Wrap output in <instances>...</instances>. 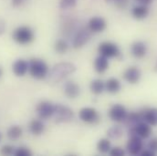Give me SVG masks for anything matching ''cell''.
Listing matches in <instances>:
<instances>
[{"instance_id":"cell-1","label":"cell","mask_w":157,"mask_h":156,"mask_svg":"<svg viewBox=\"0 0 157 156\" xmlns=\"http://www.w3.org/2000/svg\"><path fill=\"white\" fill-rule=\"evenodd\" d=\"M76 71V66L71 62H59L55 64L48 71V78L52 83H59Z\"/></svg>"},{"instance_id":"cell-2","label":"cell","mask_w":157,"mask_h":156,"mask_svg":"<svg viewBox=\"0 0 157 156\" xmlns=\"http://www.w3.org/2000/svg\"><path fill=\"white\" fill-rule=\"evenodd\" d=\"M12 39L19 45H29L35 39V33L29 26H19L13 31Z\"/></svg>"},{"instance_id":"cell-3","label":"cell","mask_w":157,"mask_h":156,"mask_svg":"<svg viewBox=\"0 0 157 156\" xmlns=\"http://www.w3.org/2000/svg\"><path fill=\"white\" fill-rule=\"evenodd\" d=\"M29 72L30 73L31 77L36 79H43L48 77L49 68L43 59L38 58L31 59L29 61Z\"/></svg>"},{"instance_id":"cell-4","label":"cell","mask_w":157,"mask_h":156,"mask_svg":"<svg viewBox=\"0 0 157 156\" xmlns=\"http://www.w3.org/2000/svg\"><path fill=\"white\" fill-rule=\"evenodd\" d=\"M53 117L57 123H66L72 120L74 117V112L70 107L61 103H57L55 104Z\"/></svg>"},{"instance_id":"cell-5","label":"cell","mask_w":157,"mask_h":156,"mask_svg":"<svg viewBox=\"0 0 157 156\" xmlns=\"http://www.w3.org/2000/svg\"><path fill=\"white\" fill-rule=\"evenodd\" d=\"M99 54L104 56L108 59L111 58H119L121 56L120 48L117 44L111 41H103L99 45L98 48Z\"/></svg>"},{"instance_id":"cell-6","label":"cell","mask_w":157,"mask_h":156,"mask_svg":"<svg viewBox=\"0 0 157 156\" xmlns=\"http://www.w3.org/2000/svg\"><path fill=\"white\" fill-rule=\"evenodd\" d=\"M92 32L86 27L79 29L76 34L74 35V38L72 40V47L76 49L83 48L91 38Z\"/></svg>"},{"instance_id":"cell-7","label":"cell","mask_w":157,"mask_h":156,"mask_svg":"<svg viewBox=\"0 0 157 156\" xmlns=\"http://www.w3.org/2000/svg\"><path fill=\"white\" fill-rule=\"evenodd\" d=\"M78 118L81 121L87 124H95L99 121L100 115L98 111L92 107H84L79 110Z\"/></svg>"},{"instance_id":"cell-8","label":"cell","mask_w":157,"mask_h":156,"mask_svg":"<svg viewBox=\"0 0 157 156\" xmlns=\"http://www.w3.org/2000/svg\"><path fill=\"white\" fill-rule=\"evenodd\" d=\"M55 110V104L48 101H42L38 103L36 107V112L39 119L47 120L50 117H53Z\"/></svg>"},{"instance_id":"cell-9","label":"cell","mask_w":157,"mask_h":156,"mask_svg":"<svg viewBox=\"0 0 157 156\" xmlns=\"http://www.w3.org/2000/svg\"><path fill=\"white\" fill-rule=\"evenodd\" d=\"M127 114L126 108L121 104H114L109 110V117L115 122H123Z\"/></svg>"},{"instance_id":"cell-10","label":"cell","mask_w":157,"mask_h":156,"mask_svg":"<svg viewBox=\"0 0 157 156\" xmlns=\"http://www.w3.org/2000/svg\"><path fill=\"white\" fill-rule=\"evenodd\" d=\"M106 27H107L106 20L103 17H99V16L92 17L91 18H90V20L88 21V25H87V28L92 33H101L105 30Z\"/></svg>"},{"instance_id":"cell-11","label":"cell","mask_w":157,"mask_h":156,"mask_svg":"<svg viewBox=\"0 0 157 156\" xmlns=\"http://www.w3.org/2000/svg\"><path fill=\"white\" fill-rule=\"evenodd\" d=\"M144 148L143 139L137 135L131 136L127 143V150L132 155H138L141 154Z\"/></svg>"},{"instance_id":"cell-12","label":"cell","mask_w":157,"mask_h":156,"mask_svg":"<svg viewBox=\"0 0 157 156\" xmlns=\"http://www.w3.org/2000/svg\"><path fill=\"white\" fill-rule=\"evenodd\" d=\"M29 70V63L24 59H17L12 65V71L17 77H24Z\"/></svg>"},{"instance_id":"cell-13","label":"cell","mask_w":157,"mask_h":156,"mask_svg":"<svg viewBox=\"0 0 157 156\" xmlns=\"http://www.w3.org/2000/svg\"><path fill=\"white\" fill-rule=\"evenodd\" d=\"M63 91L64 94L70 98V99H76L80 94V88L75 81L73 80H69L65 82L63 86Z\"/></svg>"},{"instance_id":"cell-14","label":"cell","mask_w":157,"mask_h":156,"mask_svg":"<svg viewBox=\"0 0 157 156\" xmlns=\"http://www.w3.org/2000/svg\"><path fill=\"white\" fill-rule=\"evenodd\" d=\"M141 71L137 67H129L123 72V78L130 84H136L141 78Z\"/></svg>"},{"instance_id":"cell-15","label":"cell","mask_w":157,"mask_h":156,"mask_svg":"<svg viewBox=\"0 0 157 156\" xmlns=\"http://www.w3.org/2000/svg\"><path fill=\"white\" fill-rule=\"evenodd\" d=\"M133 128L135 131V134L137 136L141 137L142 139H147L152 134L151 125L148 124L147 122L144 121V120L138 122L135 126H133Z\"/></svg>"},{"instance_id":"cell-16","label":"cell","mask_w":157,"mask_h":156,"mask_svg":"<svg viewBox=\"0 0 157 156\" xmlns=\"http://www.w3.org/2000/svg\"><path fill=\"white\" fill-rule=\"evenodd\" d=\"M131 52L136 59H142L146 55L147 47L143 41H135L131 46Z\"/></svg>"},{"instance_id":"cell-17","label":"cell","mask_w":157,"mask_h":156,"mask_svg":"<svg viewBox=\"0 0 157 156\" xmlns=\"http://www.w3.org/2000/svg\"><path fill=\"white\" fill-rule=\"evenodd\" d=\"M93 67L97 73H104L109 69V59L104 56L99 55L94 60Z\"/></svg>"},{"instance_id":"cell-18","label":"cell","mask_w":157,"mask_h":156,"mask_svg":"<svg viewBox=\"0 0 157 156\" xmlns=\"http://www.w3.org/2000/svg\"><path fill=\"white\" fill-rule=\"evenodd\" d=\"M29 130L32 135L39 136L45 131V124L43 121L39 119L32 120L29 124Z\"/></svg>"},{"instance_id":"cell-19","label":"cell","mask_w":157,"mask_h":156,"mask_svg":"<svg viewBox=\"0 0 157 156\" xmlns=\"http://www.w3.org/2000/svg\"><path fill=\"white\" fill-rule=\"evenodd\" d=\"M143 120L151 126H157V108H150L142 112Z\"/></svg>"},{"instance_id":"cell-20","label":"cell","mask_w":157,"mask_h":156,"mask_svg":"<svg viewBox=\"0 0 157 156\" xmlns=\"http://www.w3.org/2000/svg\"><path fill=\"white\" fill-rule=\"evenodd\" d=\"M149 14V8L148 6H144V5H138L132 7V17L137 19V20H142L144 19Z\"/></svg>"},{"instance_id":"cell-21","label":"cell","mask_w":157,"mask_h":156,"mask_svg":"<svg viewBox=\"0 0 157 156\" xmlns=\"http://www.w3.org/2000/svg\"><path fill=\"white\" fill-rule=\"evenodd\" d=\"M90 89L94 95H100L105 89V82L100 78H95L90 81Z\"/></svg>"},{"instance_id":"cell-22","label":"cell","mask_w":157,"mask_h":156,"mask_svg":"<svg viewBox=\"0 0 157 156\" xmlns=\"http://www.w3.org/2000/svg\"><path fill=\"white\" fill-rule=\"evenodd\" d=\"M121 84L120 80L115 78H110L105 82V89L112 94H115L121 90Z\"/></svg>"},{"instance_id":"cell-23","label":"cell","mask_w":157,"mask_h":156,"mask_svg":"<svg viewBox=\"0 0 157 156\" xmlns=\"http://www.w3.org/2000/svg\"><path fill=\"white\" fill-rule=\"evenodd\" d=\"M23 133V130L19 125H12L7 129L6 136L11 141H17Z\"/></svg>"},{"instance_id":"cell-24","label":"cell","mask_w":157,"mask_h":156,"mask_svg":"<svg viewBox=\"0 0 157 156\" xmlns=\"http://www.w3.org/2000/svg\"><path fill=\"white\" fill-rule=\"evenodd\" d=\"M122 134H123V131H122V128L120 125L112 126L107 131V136L111 140H118L122 136Z\"/></svg>"},{"instance_id":"cell-25","label":"cell","mask_w":157,"mask_h":156,"mask_svg":"<svg viewBox=\"0 0 157 156\" xmlns=\"http://www.w3.org/2000/svg\"><path fill=\"white\" fill-rule=\"evenodd\" d=\"M112 149L111 147V142L108 138H102L100 139L99 142L97 143V150L101 154H108L110 150Z\"/></svg>"},{"instance_id":"cell-26","label":"cell","mask_w":157,"mask_h":156,"mask_svg":"<svg viewBox=\"0 0 157 156\" xmlns=\"http://www.w3.org/2000/svg\"><path fill=\"white\" fill-rule=\"evenodd\" d=\"M68 48H69V45H68V43L64 39H58V40H56V42L54 44V49H55V51L57 53L64 54V53L67 52Z\"/></svg>"},{"instance_id":"cell-27","label":"cell","mask_w":157,"mask_h":156,"mask_svg":"<svg viewBox=\"0 0 157 156\" xmlns=\"http://www.w3.org/2000/svg\"><path fill=\"white\" fill-rule=\"evenodd\" d=\"M78 0H59V6L62 10H67L73 8L77 6Z\"/></svg>"},{"instance_id":"cell-28","label":"cell","mask_w":157,"mask_h":156,"mask_svg":"<svg viewBox=\"0 0 157 156\" xmlns=\"http://www.w3.org/2000/svg\"><path fill=\"white\" fill-rule=\"evenodd\" d=\"M15 151H16V149L14 146H12L10 144H6V145L1 147L0 154L2 155H14Z\"/></svg>"},{"instance_id":"cell-29","label":"cell","mask_w":157,"mask_h":156,"mask_svg":"<svg viewBox=\"0 0 157 156\" xmlns=\"http://www.w3.org/2000/svg\"><path fill=\"white\" fill-rule=\"evenodd\" d=\"M15 156H30L32 155V153L31 151L28 148V147H25V146H20L18 148L16 149L15 151Z\"/></svg>"},{"instance_id":"cell-30","label":"cell","mask_w":157,"mask_h":156,"mask_svg":"<svg viewBox=\"0 0 157 156\" xmlns=\"http://www.w3.org/2000/svg\"><path fill=\"white\" fill-rule=\"evenodd\" d=\"M109 154L112 156H123L125 154V152L121 147H114L110 150Z\"/></svg>"},{"instance_id":"cell-31","label":"cell","mask_w":157,"mask_h":156,"mask_svg":"<svg viewBox=\"0 0 157 156\" xmlns=\"http://www.w3.org/2000/svg\"><path fill=\"white\" fill-rule=\"evenodd\" d=\"M148 149L153 151L154 153H157V137L153 138L149 143H148Z\"/></svg>"},{"instance_id":"cell-32","label":"cell","mask_w":157,"mask_h":156,"mask_svg":"<svg viewBox=\"0 0 157 156\" xmlns=\"http://www.w3.org/2000/svg\"><path fill=\"white\" fill-rule=\"evenodd\" d=\"M28 0H11V5L14 7H19L22 6L23 5H25L27 3Z\"/></svg>"},{"instance_id":"cell-33","label":"cell","mask_w":157,"mask_h":156,"mask_svg":"<svg viewBox=\"0 0 157 156\" xmlns=\"http://www.w3.org/2000/svg\"><path fill=\"white\" fill-rule=\"evenodd\" d=\"M142 156H155V153H154L153 151L147 149V150H144V151H142L141 154H140Z\"/></svg>"},{"instance_id":"cell-34","label":"cell","mask_w":157,"mask_h":156,"mask_svg":"<svg viewBox=\"0 0 157 156\" xmlns=\"http://www.w3.org/2000/svg\"><path fill=\"white\" fill-rule=\"evenodd\" d=\"M6 30V22L0 19V35H2Z\"/></svg>"},{"instance_id":"cell-35","label":"cell","mask_w":157,"mask_h":156,"mask_svg":"<svg viewBox=\"0 0 157 156\" xmlns=\"http://www.w3.org/2000/svg\"><path fill=\"white\" fill-rule=\"evenodd\" d=\"M140 5H144V6H149L150 4H152V2L154 0H136Z\"/></svg>"},{"instance_id":"cell-36","label":"cell","mask_w":157,"mask_h":156,"mask_svg":"<svg viewBox=\"0 0 157 156\" xmlns=\"http://www.w3.org/2000/svg\"><path fill=\"white\" fill-rule=\"evenodd\" d=\"M114 3H116L119 6H121V5H122V3H126V1L127 0H113Z\"/></svg>"},{"instance_id":"cell-37","label":"cell","mask_w":157,"mask_h":156,"mask_svg":"<svg viewBox=\"0 0 157 156\" xmlns=\"http://www.w3.org/2000/svg\"><path fill=\"white\" fill-rule=\"evenodd\" d=\"M155 70L157 71V62H156V65H155Z\"/></svg>"},{"instance_id":"cell-38","label":"cell","mask_w":157,"mask_h":156,"mask_svg":"<svg viewBox=\"0 0 157 156\" xmlns=\"http://www.w3.org/2000/svg\"><path fill=\"white\" fill-rule=\"evenodd\" d=\"M1 139H2V135H1V133H0V142H1Z\"/></svg>"},{"instance_id":"cell-39","label":"cell","mask_w":157,"mask_h":156,"mask_svg":"<svg viewBox=\"0 0 157 156\" xmlns=\"http://www.w3.org/2000/svg\"><path fill=\"white\" fill-rule=\"evenodd\" d=\"M1 73H2V71H1V69H0V76H1Z\"/></svg>"}]
</instances>
